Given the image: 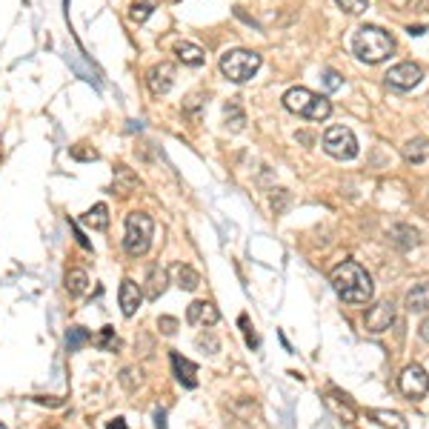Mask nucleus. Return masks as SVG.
Returning a JSON list of instances; mask_svg holds the SVG:
<instances>
[{"label": "nucleus", "instance_id": "obj_29", "mask_svg": "<svg viewBox=\"0 0 429 429\" xmlns=\"http://www.w3.org/2000/svg\"><path fill=\"white\" fill-rule=\"evenodd\" d=\"M135 375H138V383H141V369H123V375H120V380H123V386L126 390H135Z\"/></svg>", "mask_w": 429, "mask_h": 429}, {"label": "nucleus", "instance_id": "obj_30", "mask_svg": "<svg viewBox=\"0 0 429 429\" xmlns=\"http://www.w3.org/2000/svg\"><path fill=\"white\" fill-rule=\"evenodd\" d=\"M72 158H77V160H98V152L95 149H80V146H75L72 149Z\"/></svg>", "mask_w": 429, "mask_h": 429}, {"label": "nucleus", "instance_id": "obj_34", "mask_svg": "<svg viewBox=\"0 0 429 429\" xmlns=\"http://www.w3.org/2000/svg\"><path fill=\"white\" fill-rule=\"evenodd\" d=\"M155 426H158V429H166V412H163V409L155 412Z\"/></svg>", "mask_w": 429, "mask_h": 429}, {"label": "nucleus", "instance_id": "obj_12", "mask_svg": "<svg viewBox=\"0 0 429 429\" xmlns=\"http://www.w3.org/2000/svg\"><path fill=\"white\" fill-rule=\"evenodd\" d=\"M172 77H175V69H172L169 63H155L149 72H146V86L152 95H166L172 89Z\"/></svg>", "mask_w": 429, "mask_h": 429}, {"label": "nucleus", "instance_id": "obj_11", "mask_svg": "<svg viewBox=\"0 0 429 429\" xmlns=\"http://www.w3.org/2000/svg\"><path fill=\"white\" fill-rule=\"evenodd\" d=\"M186 321L192 326H214L221 321V312L212 300H195V304H189V309H186Z\"/></svg>", "mask_w": 429, "mask_h": 429}, {"label": "nucleus", "instance_id": "obj_19", "mask_svg": "<svg viewBox=\"0 0 429 429\" xmlns=\"http://www.w3.org/2000/svg\"><path fill=\"white\" fill-rule=\"evenodd\" d=\"M172 272H175L178 286H181V289H186V292H195V289L200 286V275H198L192 267H186V264H178V267L172 269Z\"/></svg>", "mask_w": 429, "mask_h": 429}, {"label": "nucleus", "instance_id": "obj_15", "mask_svg": "<svg viewBox=\"0 0 429 429\" xmlns=\"http://www.w3.org/2000/svg\"><path fill=\"white\" fill-rule=\"evenodd\" d=\"M141 186V181H138V175L129 166H117L115 169V184H112V192H117V195H129V192H135Z\"/></svg>", "mask_w": 429, "mask_h": 429}, {"label": "nucleus", "instance_id": "obj_3", "mask_svg": "<svg viewBox=\"0 0 429 429\" xmlns=\"http://www.w3.org/2000/svg\"><path fill=\"white\" fill-rule=\"evenodd\" d=\"M283 106L297 115V117H307V120H326L332 115V103L309 89H304V86H295V89H289L283 95Z\"/></svg>", "mask_w": 429, "mask_h": 429}, {"label": "nucleus", "instance_id": "obj_5", "mask_svg": "<svg viewBox=\"0 0 429 429\" xmlns=\"http://www.w3.org/2000/svg\"><path fill=\"white\" fill-rule=\"evenodd\" d=\"M257 69H261V55L249 49H232L221 58V72L232 83H246Z\"/></svg>", "mask_w": 429, "mask_h": 429}, {"label": "nucleus", "instance_id": "obj_7", "mask_svg": "<svg viewBox=\"0 0 429 429\" xmlns=\"http://www.w3.org/2000/svg\"><path fill=\"white\" fill-rule=\"evenodd\" d=\"M383 77H386V86L406 92V89H415V86L423 80V69L418 63H412V60H404V63H395Z\"/></svg>", "mask_w": 429, "mask_h": 429}, {"label": "nucleus", "instance_id": "obj_27", "mask_svg": "<svg viewBox=\"0 0 429 429\" xmlns=\"http://www.w3.org/2000/svg\"><path fill=\"white\" fill-rule=\"evenodd\" d=\"M226 120L232 123V129H235V132H241V129H243V123H246V117H243V112H241V106L238 103H226Z\"/></svg>", "mask_w": 429, "mask_h": 429}, {"label": "nucleus", "instance_id": "obj_16", "mask_svg": "<svg viewBox=\"0 0 429 429\" xmlns=\"http://www.w3.org/2000/svg\"><path fill=\"white\" fill-rule=\"evenodd\" d=\"M406 307H409V312H429V281H423V283L409 289Z\"/></svg>", "mask_w": 429, "mask_h": 429}, {"label": "nucleus", "instance_id": "obj_33", "mask_svg": "<svg viewBox=\"0 0 429 429\" xmlns=\"http://www.w3.org/2000/svg\"><path fill=\"white\" fill-rule=\"evenodd\" d=\"M198 347H200V350H206V347H209V350L214 352V350H218V340H214V338H206V335H200V338H198Z\"/></svg>", "mask_w": 429, "mask_h": 429}, {"label": "nucleus", "instance_id": "obj_17", "mask_svg": "<svg viewBox=\"0 0 429 429\" xmlns=\"http://www.w3.org/2000/svg\"><path fill=\"white\" fill-rule=\"evenodd\" d=\"M175 55H178V60H181V63H186V66H192V69L203 66V60H206L203 49H200V46H195V43H178Z\"/></svg>", "mask_w": 429, "mask_h": 429}, {"label": "nucleus", "instance_id": "obj_26", "mask_svg": "<svg viewBox=\"0 0 429 429\" xmlns=\"http://www.w3.org/2000/svg\"><path fill=\"white\" fill-rule=\"evenodd\" d=\"M347 15H364L369 9V0H335Z\"/></svg>", "mask_w": 429, "mask_h": 429}, {"label": "nucleus", "instance_id": "obj_6", "mask_svg": "<svg viewBox=\"0 0 429 429\" xmlns=\"http://www.w3.org/2000/svg\"><path fill=\"white\" fill-rule=\"evenodd\" d=\"M324 149L338 158V160H352L358 155V141L352 135V129L347 126H329L324 135Z\"/></svg>", "mask_w": 429, "mask_h": 429}, {"label": "nucleus", "instance_id": "obj_25", "mask_svg": "<svg viewBox=\"0 0 429 429\" xmlns=\"http://www.w3.org/2000/svg\"><path fill=\"white\" fill-rule=\"evenodd\" d=\"M98 347H101V350H106V352H115V350H120V340H117V335H115V329H112V326H103V329H101Z\"/></svg>", "mask_w": 429, "mask_h": 429}, {"label": "nucleus", "instance_id": "obj_18", "mask_svg": "<svg viewBox=\"0 0 429 429\" xmlns=\"http://www.w3.org/2000/svg\"><path fill=\"white\" fill-rule=\"evenodd\" d=\"M83 224L92 226V229H98V232H103L109 226V209H106V203H95L89 212L83 214Z\"/></svg>", "mask_w": 429, "mask_h": 429}, {"label": "nucleus", "instance_id": "obj_36", "mask_svg": "<svg viewBox=\"0 0 429 429\" xmlns=\"http://www.w3.org/2000/svg\"><path fill=\"white\" fill-rule=\"evenodd\" d=\"M421 338H423V340H429V321H423V324H421Z\"/></svg>", "mask_w": 429, "mask_h": 429}, {"label": "nucleus", "instance_id": "obj_38", "mask_svg": "<svg viewBox=\"0 0 429 429\" xmlns=\"http://www.w3.org/2000/svg\"><path fill=\"white\" fill-rule=\"evenodd\" d=\"M0 429H4V423H0Z\"/></svg>", "mask_w": 429, "mask_h": 429}, {"label": "nucleus", "instance_id": "obj_24", "mask_svg": "<svg viewBox=\"0 0 429 429\" xmlns=\"http://www.w3.org/2000/svg\"><path fill=\"white\" fill-rule=\"evenodd\" d=\"M152 0H138V4H132V6H129V20H132V23H143L149 15H152Z\"/></svg>", "mask_w": 429, "mask_h": 429}, {"label": "nucleus", "instance_id": "obj_31", "mask_svg": "<svg viewBox=\"0 0 429 429\" xmlns=\"http://www.w3.org/2000/svg\"><path fill=\"white\" fill-rule=\"evenodd\" d=\"M158 326H160V332H163V335H175L178 321H175V318H160V321H158Z\"/></svg>", "mask_w": 429, "mask_h": 429}, {"label": "nucleus", "instance_id": "obj_37", "mask_svg": "<svg viewBox=\"0 0 429 429\" xmlns=\"http://www.w3.org/2000/svg\"><path fill=\"white\" fill-rule=\"evenodd\" d=\"M409 34H423V26H409Z\"/></svg>", "mask_w": 429, "mask_h": 429}, {"label": "nucleus", "instance_id": "obj_28", "mask_svg": "<svg viewBox=\"0 0 429 429\" xmlns=\"http://www.w3.org/2000/svg\"><path fill=\"white\" fill-rule=\"evenodd\" d=\"M324 83H326V89H329V92H335V89H340V83H343V80H340V75H338L335 69H324Z\"/></svg>", "mask_w": 429, "mask_h": 429}, {"label": "nucleus", "instance_id": "obj_32", "mask_svg": "<svg viewBox=\"0 0 429 429\" xmlns=\"http://www.w3.org/2000/svg\"><path fill=\"white\" fill-rule=\"evenodd\" d=\"M241 326L246 329V343H249V347H257V343H261V340H257V335L249 329V321H246V315H241Z\"/></svg>", "mask_w": 429, "mask_h": 429}, {"label": "nucleus", "instance_id": "obj_22", "mask_svg": "<svg viewBox=\"0 0 429 429\" xmlns=\"http://www.w3.org/2000/svg\"><path fill=\"white\" fill-rule=\"evenodd\" d=\"M66 289H69L72 295H83L86 289H89V275H86L83 269H72V272L66 275Z\"/></svg>", "mask_w": 429, "mask_h": 429}, {"label": "nucleus", "instance_id": "obj_14", "mask_svg": "<svg viewBox=\"0 0 429 429\" xmlns=\"http://www.w3.org/2000/svg\"><path fill=\"white\" fill-rule=\"evenodd\" d=\"M166 283H169V272L163 267H152L149 275H146V289H143V297L149 300H158L163 292H166Z\"/></svg>", "mask_w": 429, "mask_h": 429}, {"label": "nucleus", "instance_id": "obj_9", "mask_svg": "<svg viewBox=\"0 0 429 429\" xmlns=\"http://www.w3.org/2000/svg\"><path fill=\"white\" fill-rule=\"evenodd\" d=\"M395 324V304L392 300H380V304H375L369 312H366V329L369 332H386Z\"/></svg>", "mask_w": 429, "mask_h": 429}, {"label": "nucleus", "instance_id": "obj_4", "mask_svg": "<svg viewBox=\"0 0 429 429\" xmlns=\"http://www.w3.org/2000/svg\"><path fill=\"white\" fill-rule=\"evenodd\" d=\"M152 235H155V224L146 212H129L126 214V232H123L126 255H132V257L146 255L149 246H152Z\"/></svg>", "mask_w": 429, "mask_h": 429}, {"label": "nucleus", "instance_id": "obj_21", "mask_svg": "<svg viewBox=\"0 0 429 429\" xmlns=\"http://www.w3.org/2000/svg\"><path fill=\"white\" fill-rule=\"evenodd\" d=\"M380 426H386V429H406V421H404V415H398V412H390V409H372L369 412Z\"/></svg>", "mask_w": 429, "mask_h": 429}, {"label": "nucleus", "instance_id": "obj_10", "mask_svg": "<svg viewBox=\"0 0 429 429\" xmlns=\"http://www.w3.org/2000/svg\"><path fill=\"white\" fill-rule=\"evenodd\" d=\"M141 300H143V289L132 281V278H126L120 283V292H117V304H120V312L126 318H132L138 309H141Z\"/></svg>", "mask_w": 429, "mask_h": 429}, {"label": "nucleus", "instance_id": "obj_23", "mask_svg": "<svg viewBox=\"0 0 429 429\" xmlns=\"http://www.w3.org/2000/svg\"><path fill=\"white\" fill-rule=\"evenodd\" d=\"M89 340H92V335L86 332L83 326H72V329L66 332V350H69V352H77L83 343H89Z\"/></svg>", "mask_w": 429, "mask_h": 429}, {"label": "nucleus", "instance_id": "obj_35", "mask_svg": "<svg viewBox=\"0 0 429 429\" xmlns=\"http://www.w3.org/2000/svg\"><path fill=\"white\" fill-rule=\"evenodd\" d=\"M106 429H129V426H126V421H123V418H115V421H109V423H106Z\"/></svg>", "mask_w": 429, "mask_h": 429}, {"label": "nucleus", "instance_id": "obj_13", "mask_svg": "<svg viewBox=\"0 0 429 429\" xmlns=\"http://www.w3.org/2000/svg\"><path fill=\"white\" fill-rule=\"evenodd\" d=\"M169 358H172V369H175L178 383H184L186 390H195V386H198V378H195L198 375V366L192 361H186L181 352H172Z\"/></svg>", "mask_w": 429, "mask_h": 429}, {"label": "nucleus", "instance_id": "obj_20", "mask_svg": "<svg viewBox=\"0 0 429 429\" xmlns=\"http://www.w3.org/2000/svg\"><path fill=\"white\" fill-rule=\"evenodd\" d=\"M404 158H406L409 163H423V160L429 158V143H426L423 138H412V141L404 146Z\"/></svg>", "mask_w": 429, "mask_h": 429}, {"label": "nucleus", "instance_id": "obj_8", "mask_svg": "<svg viewBox=\"0 0 429 429\" xmlns=\"http://www.w3.org/2000/svg\"><path fill=\"white\" fill-rule=\"evenodd\" d=\"M398 383H401V392H404L409 401H421V398L429 392V375H426L423 366H418V364H409V366L401 372Z\"/></svg>", "mask_w": 429, "mask_h": 429}, {"label": "nucleus", "instance_id": "obj_2", "mask_svg": "<svg viewBox=\"0 0 429 429\" xmlns=\"http://www.w3.org/2000/svg\"><path fill=\"white\" fill-rule=\"evenodd\" d=\"M352 52L364 63H383L395 52V40L380 26H361L352 37Z\"/></svg>", "mask_w": 429, "mask_h": 429}, {"label": "nucleus", "instance_id": "obj_1", "mask_svg": "<svg viewBox=\"0 0 429 429\" xmlns=\"http://www.w3.org/2000/svg\"><path fill=\"white\" fill-rule=\"evenodd\" d=\"M329 283L343 304H369L372 300V278L355 261H343L332 269Z\"/></svg>", "mask_w": 429, "mask_h": 429}]
</instances>
